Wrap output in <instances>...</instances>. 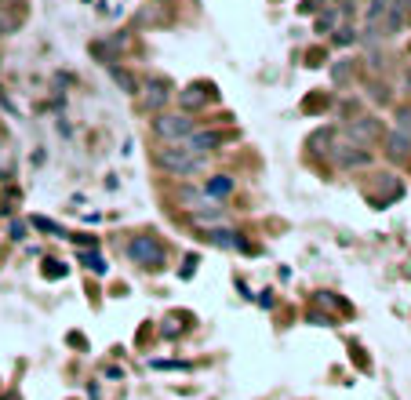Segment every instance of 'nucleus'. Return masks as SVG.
<instances>
[{
	"mask_svg": "<svg viewBox=\"0 0 411 400\" xmlns=\"http://www.w3.org/2000/svg\"><path fill=\"white\" fill-rule=\"evenodd\" d=\"M404 8L397 0H371L364 11V36L368 41H382V36H397L404 30Z\"/></svg>",
	"mask_w": 411,
	"mask_h": 400,
	"instance_id": "nucleus-1",
	"label": "nucleus"
},
{
	"mask_svg": "<svg viewBox=\"0 0 411 400\" xmlns=\"http://www.w3.org/2000/svg\"><path fill=\"white\" fill-rule=\"evenodd\" d=\"M204 164H208V157L193 153L186 142H164V149H157V167H160V171H168V175H175V178L193 175V171H200Z\"/></svg>",
	"mask_w": 411,
	"mask_h": 400,
	"instance_id": "nucleus-2",
	"label": "nucleus"
},
{
	"mask_svg": "<svg viewBox=\"0 0 411 400\" xmlns=\"http://www.w3.org/2000/svg\"><path fill=\"white\" fill-rule=\"evenodd\" d=\"M328 160L342 167V171H357V167H368L371 164V149L364 142H357L353 135H331V146H328Z\"/></svg>",
	"mask_w": 411,
	"mask_h": 400,
	"instance_id": "nucleus-3",
	"label": "nucleus"
},
{
	"mask_svg": "<svg viewBox=\"0 0 411 400\" xmlns=\"http://www.w3.org/2000/svg\"><path fill=\"white\" fill-rule=\"evenodd\" d=\"M153 131H157L160 142H186L189 135L197 131V124L189 113H153Z\"/></svg>",
	"mask_w": 411,
	"mask_h": 400,
	"instance_id": "nucleus-4",
	"label": "nucleus"
},
{
	"mask_svg": "<svg viewBox=\"0 0 411 400\" xmlns=\"http://www.w3.org/2000/svg\"><path fill=\"white\" fill-rule=\"evenodd\" d=\"M127 255L143 269H164V262H168V251H164V244L157 237H135L127 244Z\"/></svg>",
	"mask_w": 411,
	"mask_h": 400,
	"instance_id": "nucleus-5",
	"label": "nucleus"
},
{
	"mask_svg": "<svg viewBox=\"0 0 411 400\" xmlns=\"http://www.w3.org/2000/svg\"><path fill=\"white\" fill-rule=\"evenodd\" d=\"M171 81H164V76H153L146 87H138V102H143L146 113H164V106L171 102Z\"/></svg>",
	"mask_w": 411,
	"mask_h": 400,
	"instance_id": "nucleus-6",
	"label": "nucleus"
},
{
	"mask_svg": "<svg viewBox=\"0 0 411 400\" xmlns=\"http://www.w3.org/2000/svg\"><path fill=\"white\" fill-rule=\"evenodd\" d=\"M211 98H215V87L204 84V81H197V84H189V87H182V92H178V109L193 117L197 109H208Z\"/></svg>",
	"mask_w": 411,
	"mask_h": 400,
	"instance_id": "nucleus-7",
	"label": "nucleus"
},
{
	"mask_svg": "<svg viewBox=\"0 0 411 400\" xmlns=\"http://www.w3.org/2000/svg\"><path fill=\"white\" fill-rule=\"evenodd\" d=\"M25 15H30L25 0H0V36L19 33L25 25Z\"/></svg>",
	"mask_w": 411,
	"mask_h": 400,
	"instance_id": "nucleus-8",
	"label": "nucleus"
},
{
	"mask_svg": "<svg viewBox=\"0 0 411 400\" xmlns=\"http://www.w3.org/2000/svg\"><path fill=\"white\" fill-rule=\"evenodd\" d=\"M346 135H353L357 142H375V138H382V124L375 120V117H353L350 120V127H346Z\"/></svg>",
	"mask_w": 411,
	"mask_h": 400,
	"instance_id": "nucleus-9",
	"label": "nucleus"
},
{
	"mask_svg": "<svg viewBox=\"0 0 411 400\" xmlns=\"http://www.w3.org/2000/svg\"><path fill=\"white\" fill-rule=\"evenodd\" d=\"M186 146L193 153H200V157H208V153H215L218 146H222V135H218V131H193L186 138Z\"/></svg>",
	"mask_w": 411,
	"mask_h": 400,
	"instance_id": "nucleus-10",
	"label": "nucleus"
},
{
	"mask_svg": "<svg viewBox=\"0 0 411 400\" xmlns=\"http://www.w3.org/2000/svg\"><path fill=\"white\" fill-rule=\"evenodd\" d=\"M204 240H208V244H215V248H226V251H237V248H244V240H240V233H237V229H211V226H208V233H204Z\"/></svg>",
	"mask_w": 411,
	"mask_h": 400,
	"instance_id": "nucleus-11",
	"label": "nucleus"
},
{
	"mask_svg": "<svg viewBox=\"0 0 411 400\" xmlns=\"http://www.w3.org/2000/svg\"><path fill=\"white\" fill-rule=\"evenodd\" d=\"M237 189V182H233V175H211L208 182H204V197H211V200H222V197H229V193Z\"/></svg>",
	"mask_w": 411,
	"mask_h": 400,
	"instance_id": "nucleus-12",
	"label": "nucleus"
},
{
	"mask_svg": "<svg viewBox=\"0 0 411 400\" xmlns=\"http://www.w3.org/2000/svg\"><path fill=\"white\" fill-rule=\"evenodd\" d=\"M386 153H390V160H408L411 157V138L401 135V131H390L386 135Z\"/></svg>",
	"mask_w": 411,
	"mask_h": 400,
	"instance_id": "nucleus-13",
	"label": "nucleus"
},
{
	"mask_svg": "<svg viewBox=\"0 0 411 400\" xmlns=\"http://www.w3.org/2000/svg\"><path fill=\"white\" fill-rule=\"evenodd\" d=\"M109 76H113V81H117V84L124 87L127 95H138V81H135V76L127 73V70H120V66H113V62H109Z\"/></svg>",
	"mask_w": 411,
	"mask_h": 400,
	"instance_id": "nucleus-14",
	"label": "nucleus"
},
{
	"mask_svg": "<svg viewBox=\"0 0 411 400\" xmlns=\"http://www.w3.org/2000/svg\"><path fill=\"white\" fill-rule=\"evenodd\" d=\"M335 25H339V8H331L328 15H320V19H317V30H320V33H331Z\"/></svg>",
	"mask_w": 411,
	"mask_h": 400,
	"instance_id": "nucleus-15",
	"label": "nucleus"
},
{
	"mask_svg": "<svg viewBox=\"0 0 411 400\" xmlns=\"http://www.w3.org/2000/svg\"><path fill=\"white\" fill-rule=\"evenodd\" d=\"M397 131L411 138V106H401V109H397Z\"/></svg>",
	"mask_w": 411,
	"mask_h": 400,
	"instance_id": "nucleus-16",
	"label": "nucleus"
},
{
	"mask_svg": "<svg viewBox=\"0 0 411 400\" xmlns=\"http://www.w3.org/2000/svg\"><path fill=\"white\" fill-rule=\"evenodd\" d=\"M357 66H353V62H339V66H331V81H335V84H346V81H350V73H353Z\"/></svg>",
	"mask_w": 411,
	"mask_h": 400,
	"instance_id": "nucleus-17",
	"label": "nucleus"
},
{
	"mask_svg": "<svg viewBox=\"0 0 411 400\" xmlns=\"http://www.w3.org/2000/svg\"><path fill=\"white\" fill-rule=\"evenodd\" d=\"M81 259H84V266H87V269H95L98 277H106V273H109V266L102 262V255H87V251H84Z\"/></svg>",
	"mask_w": 411,
	"mask_h": 400,
	"instance_id": "nucleus-18",
	"label": "nucleus"
},
{
	"mask_svg": "<svg viewBox=\"0 0 411 400\" xmlns=\"http://www.w3.org/2000/svg\"><path fill=\"white\" fill-rule=\"evenodd\" d=\"M335 41H339V44H357V41H361V33H357L353 25H339V30H335Z\"/></svg>",
	"mask_w": 411,
	"mask_h": 400,
	"instance_id": "nucleus-19",
	"label": "nucleus"
},
{
	"mask_svg": "<svg viewBox=\"0 0 411 400\" xmlns=\"http://www.w3.org/2000/svg\"><path fill=\"white\" fill-rule=\"evenodd\" d=\"M48 269H44V277H51V280H55V277H62V273H66V266H62L59 269V262H44Z\"/></svg>",
	"mask_w": 411,
	"mask_h": 400,
	"instance_id": "nucleus-20",
	"label": "nucleus"
},
{
	"mask_svg": "<svg viewBox=\"0 0 411 400\" xmlns=\"http://www.w3.org/2000/svg\"><path fill=\"white\" fill-rule=\"evenodd\" d=\"M22 233H25V226H22V222L11 226V240H22Z\"/></svg>",
	"mask_w": 411,
	"mask_h": 400,
	"instance_id": "nucleus-21",
	"label": "nucleus"
},
{
	"mask_svg": "<svg viewBox=\"0 0 411 400\" xmlns=\"http://www.w3.org/2000/svg\"><path fill=\"white\" fill-rule=\"evenodd\" d=\"M397 4L404 8V15H411V0H397Z\"/></svg>",
	"mask_w": 411,
	"mask_h": 400,
	"instance_id": "nucleus-22",
	"label": "nucleus"
},
{
	"mask_svg": "<svg viewBox=\"0 0 411 400\" xmlns=\"http://www.w3.org/2000/svg\"><path fill=\"white\" fill-rule=\"evenodd\" d=\"M157 4H171V0H157Z\"/></svg>",
	"mask_w": 411,
	"mask_h": 400,
	"instance_id": "nucleus-23",
	"label": "nucleus"
}]
</instances>
